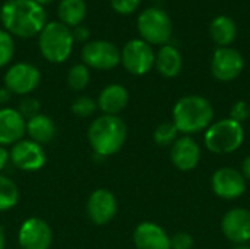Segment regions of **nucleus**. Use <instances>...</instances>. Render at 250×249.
<instances>
[{"label": "nucleus", "instance_id": "nucleus-11", "mask_svg": "<svg viewBox=\"0 0 250 249\" xmlns=\"http://www.w3.org/2000/svg\"><path fill=\"white\" fill-rule=\"evenodd\" d=\"M41 81L40 70L31 63H16L4 75L6 88L19 95H26L32 92Z\"/></svg>", "mask_w": 250, "mask_h": 249}, {"label": "nucleus", "instance_id": "nucleus-34", "mask_svg": "<svg viewBox=\"0 0 250 249\" xmlns=\"http://www.w3.org/2000/svg\"><path fill=\"white\" fill-rule=\"evenodd\" d=\"M240 173L243 175V178L246 181H250V154L243 160L242 167H240Z\"/></svg>", "mask_w": 250, "mask_h": 249}, {"label": "nucleus", "instance_id": "nucleus-12", "mask_svg": "<svg viewBox=\"0 0 250 249\" xmlns=\"http://www.w3.org/2000/svg\"><path fill=\"white\" fill-rule=\"evenodd\" d=\"M9 156L15 167L25 172L40 170L47 160L45 151L41 147V144L32 139H21L19 142L13 144Z\"/></svg>", "mask_w": 250, "mask_h": 249}, {"label": "nucleus", "instance_id": "nucleus-10", "mask_svg": "<svg viewBox=\"0 0 250 249\" xmlns=\"http://www.w3.org/2000/svg\"><path fill=\"white\" fill-rule=\"evenodd\" d=\"M211 188L217 197L231 201L240 198L245 194L246 179L237 169L221 167L214 172L211 178Z\"/></svg>", "mask_w": 250, "mask_h": 249}, {"label": "nucleus", "instance_id": "nucleus-40", "mask_svg": "<svg viewBox=\"0 0 250 249\" xmlns=\"http://www.w3.org/2000/svg\"><path fill=\"white\" fill-rule=\"evenodd\" d=\"M249 104H250V103H249Z\"/></svg>", "mask_w": 250, "mask_h": 249}, {"label": "nucleus", "instance_id": "nucleus-39", "mask_svg": "<svg viewBox=\"0 0 250 249\" xmlns=\"http://www.w3.org/2000/svg\"><path fill=\"white\" fill-rule=\"evenodd\" d=\"M233 249H250L249 245H237L236 248H233Z\"/></svg>", "mask_w": 250, "mask_h": 249}, {"label": "nucleus", "instance_id": "nucleus-14", "mask_svg": "<svg viewBox=\"0 0 250 249\" xmlns=\"http://www.w3.org/2000/svg\"><path fill=\"white\" fill-rule=\"evenodd\" d=\"M18 238L19 245L23 249H48L51 244V229L44 220L31 217L22 223Z\"/></svg>", "mask_w": 250, "mask_h": 249}, {"label": "nucleus", "instance_id": "nucleus-17", "mask_svg": "<svg viewBox=\"0 0 250 249\" xmlns=\"http://www.w3.org/2000/svg\"><path fill=\"white\" fill-rule=\"evenodd\" d=\"M133 244L136 249H171L167 232L152 222H144L135 229Z\"/></svg>", "mask_w": 250, "mask_h": 249}, {"label": "nucleus", "instance_id": "nucleus-1", "mask_svg": "<svg viewBox=\"0 0 250 249\" xmlns=\"http://www.w3.org/2000/svg\"><path fill=\"white\" fill-rule=\"evenodd\" d=\"M0 21L10 35L31 38L45 26L47 12L34 0H7L0 9Z\"/></svg>", "mask_w": 250, "mask_h": 249}, {"label": "nucleus", "instance_id": "nucleus-9", "mask_svg": "<svg viewBox=\"0 0 250 249\" xmlns=\"http://www.w3.org/2000/svg\"><path fill=\"white\" fill-rule=\"evenodd\" d=\"M245 60L239 50L233 47H220L215 50L211 60V72L221 82L234 81L243 70Z\"/></svg>", "mask_w": 250, "mask_h": 249}, {"label": "nucleus", "instance_id": "nucleus-16", "mask_svg": "<svg viewBox=\"0 0 250 249\" xmlns=\"http://www.w3.org/2000/svg\"><path fill=\"white\" fill-rule=\"evenodd\" d=\"M170 158L176 169L182 172H190L199 164L201 148L192 136L185 135L177 138V141L171 145Z\"/></svg>", "mask_w": 250, "mask_h": 249}, {"label": "nucleus", "instance_id": "nucleus-22", "mask_svg": "<svg viewBox=\"0 0 250 249\" xmlns=\"http://www.w3.org/2000/svg\"><path fill=\"white\" fill-rule=\"evenodd\" d=\"M26 132L32 141L38 144H47L56 136V125L45 114H37L26 122Z\"/></svg>", "mask_w": 250, "mask_h": 249}, {"label": "nucleus", "instance_id": "nucleus-31", "mask_svg": "<svg viewBox=\"0 0 250 249\" xmlns=\"http://www.w3.org/2000/svg\"><path fill=\"white\" fill-rule=\"evenodd\" d=\"M171 249H192L195 245V241L190 233L188 232H177L170 238Z\"/></svg>", "mask_w": 250, "mask_h": 249}, {"label": "nucleus", "instance_id": "nucleus-37", "mask_svg": "<svg viewBox=\"0 0 250 249\" xmlns=\"http://www.w3.org/2000/svg\"><path fill=\"white\" fill-rule=\"evenodd\" d=\"M0 249H4V233L0 229Z\"/></svg>", "mask_w": 250, "mask_h": 249}, {"label": "nucleus", "instance_id": "nucleus-26", "mask_svg": "<svg viewBox=\"0 0 250 249\" xmlns=\"http://www.w3.org/2000/svg\"><path fill=\"white\" fill-rule=\"evenodd\" d=\"M177 135L179 129L176 128V125L173 122H164L158 125L154 131V141L161 147H168L177 141Z\"/></svg>", "mask_w": 250, "mask_h": 249}, {"label": "nucleus", "instance_id": "nucleus-20", "mask_svg": "<svg viewBox=\"0 0 250 249\" xmlns=\"http://www.w3.org/2000/svg\"><path fill=\"white\" fill-rule=\"evenodd\" d=\"M154 66L157 68V70L166 76V78H174L182 72L183 68V59L180 51L173 47V45H163L158 53L155 54V63Z\"/></svg>", "mask_w": 250, "mask_h": 249}, {"label": "nucleus", "instance_id": "nucleus-30", "mask_svg": "<svg viewBox=\"0 0 250 249\" xmlns=\"http://www.w3.org/2000/svg\"><path fill=\"white\" fill-rule=\"evenodd\" d=\"M250 117V104L246 101H237L233 104L231 110H230V117L231 120L237 122V123H243Z\"/></svg>", "mask_w": 250, "mask_h": 249}, {"label": "nucleus", "instance_id": "nucleus-2", "mask_svg": "<svg viewBox=\"0 0 250 249\" xmlns=\"http://www.w3.org/2000/svg\"><path fill=\"white\" fill-rule=\"evenodd\" d=\"M214 120L212 104L201 95H185L173 109V123L185 135L207 131Z\"/></svg>", "mask_w": 250, "mask_h": 249}, {"label": "nucleus", "instance_id": "nucleus-13", "mask_svg": "<svg viewBox=\"0 0 250 249\" xmlns=\"http://www.w3.org/2000/svg\"><path fill=\"white\" fill-rule=\"evenodd\" d=\"M224 236L237 245H245L250 241V211L248 208L236 207L229 210L221 220Z\"/></svg>", "mask_w": 250, "mask_h": 249}, {"label": "nucleus", "instance_id": "nucleus-28", "mask_svg": "<svg viewBox=\"0 0 250 249\" xmlns=\"http://www.w3.org/2000/svg\"><path fill=\"white\" fill-rule=\"evenodd\" d=\"M97 109V103L91 98V97H86V95H81L78 97L73 104H72V112L79 116V117H89L94 114Z\"/></svg>", "mask_w": 250, "mask_h": 249}, {"label": "nucleus", "instance_id": "nucleus-33", "mask_svg": "<svg viewBox=\"0 0 250 249\" xmlns=\"http://www.w3.org/2000/svg\"><path fill=\"white\" fill-rule=\"evenodd\" d=\"M72 35H73V41L85 43V41H88V38H89V28L85 26V25H78V26H75V29L72 31Z\"/></svg>", "mask_w": 250, "mask_h": 249}, {"label": "nucleus", "instance_id": "nucleus-15", "mask_svg": "<svg viewBox=\"0 0 250 249\" xmlns=\"http://www.w3.org/2000/svg\"><path fill=\"white\" fill-rule=\"evenodd\" d=\"M86 211L89 219L95 225L98 226L107 225L108 222L113 220L117 211L116 197L107 189H97L88 198Z\"/></svg>", "mask_w": 250, "mask_h": 249}, {"label": "nucleus", "instance_id": "nucleus-21", "mask_svg": "<svg viewBox=\"0 0 250 249\" xmlns=\"http://www.w3.org/2000/svg\"><path fill=\"white\" fill-rule=\"evenodd\" d=\"M209 34L214 43L220 47H230V44L236 40L237 26L234 21L229 16H217L209 26Z\"/></svg>", "mask_w": 250, "mask_h": 249}, {"label": "nucleus", "instance_id": "nucleus-32", "mask_svg": "<svg viewBox=\"0 0 250 249\" xmlns=\"http://www.w3.org/2000/svg\"><path fill=\"white\" fill-rule=\"evenodd\" d=\"M111 7L120 13V15H129L133 13L138 6L141 4V0H110Z\"/></svg>", "mask_w": 250, "mask_h": 249}, {"label": "nucleus", "instance_id": "nucleus-6", "mask_svg": "<svg viewBox=\"0 0 250 249\" xmlns=\"http://www.w3.org/2000/svg\"><path fill=\"white\" fill-rule=\"evenodd\" d=\"M138 31L145 43L166 45L171 38V19L163 9L148 7L138 18Z\"/></svg>", "mask_w": 250, "mask_h": 249}, {"label": "nucleus", "instance_id": "nucleus-3", "mask_svg": "<svg viewBox=\"0 0 250 249\" xmlns=\"http://www.w3.org/2000/svg\"><path fill=\"white\" fill-rule=\"evenodd\" d=\"M126 136L127 126L119 116H100L88 129V139L92 150L103 157L119 153L126 141Z\"/></svg>", "mask_w": 250, "mask_h": 249}, {"label": "nucleus", "instance_id": "nucleus-5", "mask_svg": "<svg viewBox=\"0 0 250 249\" xmlns=\"http://www.w3.org/2000/svg\"><path fill=\"white\" fill-rule=\"evenodd\" d=\"M205 147L214 154H231L237 151L245 141L243 126L231 119L212 122L205 131Z\"/></svg>", "mask_w": 250, "mask_h": 249}, {"label": "nucleus", "instance_id": "nucleus-35", "mask_svg": "<svg viewBox=\"0 0 250 249\" xmlns=\"http://www.w3.org/2000/svg\"><path fill=\"white\" fill-rule=\"evenodd\" d=\"M7 160H9V153L3 147H0V170H3L6 167Z\"/></svg>", "mask_w": 250, "mask_h": 249}, {"label": "nucleus", "instance_id": "nucleus-24", "mask_svg": "<svg viewBox=\"0 0 250 249\" xmlns=\"http://www.w3.org/2000/svg\"><path fill=\"white\" fill-rule=\"evenodd\" d=\"M19 191L9 178L0 175V211L9 210L18 204Z\"/></svg>", "mask_w": 250, "mask_h": 249}, {"label": "nucleus", "instance_id": "nucleus-4", "mask_svg": "<svg viewBox=\"0 0 250 249\" xmlns=\"http://www.w3.org/2000/svg\"><path fill=\"white\" fill-rule=\"evenodd\" d=\"M38 35V45L44 59L51 63H63L69 59L75 43L69 26L60 21L47 22Z\"/></svg>", "mask_w": 250, "mask_h": 249}, {"label": "nucleus", "instance_id": "nucleus-8", "mask_svg": "<svg viewBox=\"0 0 250 249\" xmlns=\"http://www.w3.org/2000/svg\"><path fill=\"white\" fill-rule=\"evenodd\" d=\"M83 65L100 70H108L120 63V50L116 44L105 40H94L82 48Z\"/></svg>", "mask_w": 250, "mask_h": 249}, {"label": "nucleus", "instance_id": "nucleus-36", "mask_svg": "<svg viewBox=\"0 0 250 249\" xmlns=\"http://www.w3.org/2000/svg\"><path fill=\"white\" fill-rule=\"evenodd\" d=\"M10 91L7 88H1L0 90V103H7L9 98H10Z\"/></svg>", "mask_w": 250, "mask_h": 249}, {"label": "nucleus", "instance_id": "nucleus-27", "mask_svg": "<svg viewBox=\"0 0 250 249\" xmlns=\"http://www.w3.org/2000/svg\"><path fill=\"white\" fill-rule=\"evenodd\" d=\"M13 54H15V43L12 35L4 29H0V68L6 66L12 60Z\"/></svg>", "mask_w": 250, "mask_h": 249}, {"label": "nucleus", "instance_id": "nucleus-7", "mask_svg": "<svg viewBox=\"0 0 250 249\" xmlns=\"http://www.w3.org/2000/svg\"><path fill=\"white\" fill-rule=\"evenodd\" d=\"M120 62L129 73L141 76L152 69L155 63V53L148 43L136 38L126 43L120 51Z\"/></svg>", "mask_w": 250, "mask_h": 249}, {"label": "nucleus", "instance_id": "nucleus-29", "mask_svg": "<svg viewBox=\"0 0 250 249\" xmlns=\"http://www.w3.org/2000/svg\"><path fill=\"white\" fill-rule=\"evenodd\" d=\"M23 119H31L37 114H40V101L32 97H26L19 103V110H18Z\"/></svg>", "mask_w": 250, "mask_h": 249}, {"label": "nucleus", "instance_id": "nucleus-18", "mask_svg": "<svg viewBox=\"0 0 250 249\" xmlns=\"http://www.w3.org/2000/svg\"><path fill=\"white\" fill-rule=\"evenodd\" d=\"M26 132V122L18 110H0V145L16 144Z\"/></svg>", "mask_w": 250, "mask_h": 249}, {"label": "nucleus", "instance_id": "nucleus-25", "mask_svg": "<svg viewBox=\"0 0 250 249\" xmlns=\"http://www.w3.org/2000/svg\"><path fill=\"white\" fill-rule=\"evenodd\" d=\"M67 84L75 91H82L89 84V70L83 63L73 65L67 72Z\"/></svg>", "mask_w": 250, "mask_h": 249}, {"label": "nucleus", "instance_id": "nucleus-23", "mask_svg": "<svg viewBox=\"0 0 250 249\" xmlns=\"http://www.w3.org/2000/svg\"><path fill=\"white\" fill-rule=\"evenodd\" d=\"M57 15L60 22L66 26H78L86 15V3L85 0H62L59 3Z\"/></svg>", "mask_w": 250, "mask_h": 249}, {"label": "nucleus", "instance_id": "nucleus-19", "mask_svg": "<svg viewBox=\"0 0 250 249\" xmlns=\"http://www.w3.org/2000/svg\"><path fill=\"white\" fill-rule=\"evenodd\" d=\"M129 103V92L123 85L111 84L107 85L98 97V107L110 116H117L126 109Z\"/></svg>", "mask_w": 250, "mask_h": 249}, {"label": "nucleus", "instance_id": "nucleus-38", "mask_svg": "<svg viewBox=\"0 0 250 249\" xmlns=\"http://www.w3.org/2000/svg\"><path fill=\"white\" fill-rule=\"evenodd\" d=\"M34 1H37L38 4H41V6H44V4H47V3H51L53 0H34Z\"/></svg>", "mask_w": 250, "mask_h": 249}]
</instances>
